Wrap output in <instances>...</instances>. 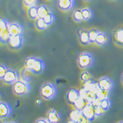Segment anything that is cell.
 <instances>
[{"label": "cell", "instance_id": "cell-15", "mask_svg": "<svg viewBox=\"0 0 123 123\" xmlns=\"http://www.w3.org/2000/svg\"><path fill=\"white\" fill-rule=\"evenodd\" d=\"M79 41L83 46H87L90 43L89 36V31L84 28H80L78 30Z\"/></svg>", "mask_w": 123, "mask_h": 123}, {"label": "cell", "instance_id": "cell-37", "mask_svg": "<svg viewBox=\"0 0 123 123\" xmlns=\"http://www.w3.org/2000/svg\"><path fill=\"white\" fill-rule=\"evenodd\" d=\"M9 123H18V122H16V121H10L9 122Z\"/></svg>", "mask_w": 123, "mask_h": 123}, {"label": "cell", "instance_id": "cell-19", "mask_svg": "<svg viewBox=\"0 0 123 123\" xmlns=\"http://www.w3.org/2000/svg\"><path fill=\"white\" fill-rule=\"evenodd\" d=\"M114 40L116 44L123 46V28L117 29L114 33Z\"/></svg>", "mask_w": 123, "mask_h": 123}, {"label": "cell", "instance_id": "cell-24", "mask_svg": "<svg viewBox=\"0 0 123 123\" xmlns=\"http://www.w3.org/2000/svg\"><path fill=\"white\" fill-rule=\"evenodd\" d=\"M100 106L103 108L105 111H106L111 108L112 106V102L110 98L101 99L100 101Z\"/></svg>", "mask_w": 123, "mask_h": 123}, {"label": "cell", "instance_id": "cell-33", "mask_svg": "<svg viewBox=\"0 0 123 123\" xmlns=\"http://www.w3.org/2000/svg\"><path fill=\"white\" fill-rule=\"evenodd\" d=\"M33 123H49V121L47 120L46 118H44V117H41L39 119H37L36 121L34 122Z\"/></svg>", "mask_w": 123, "mask_h": 123}, {"label": "cell", "instance_id": "cell-12", "mask_svg": "<svg viewBox=\"0 0 123 123\" xmlns=\"http://www.w3.org/2000/svg\"><path fill=\"white\" fill-rule=\"evenodd\" d=\"M66 97L69 104L74 105L81 98V92L76 89L71 88L68 91Z\"/></svg>", "mask_w": 123, "mask_h": 123}, {"label": "cell", "instance_id": "cell-8", "mask_svg": "<svg viewBox=\"0 0 123 123\" xmlns=\"http://www.w3.org/2000/svg\"><path fill=\"white\" fill-rule=\"evenodd\" d=\"M12 114V108L8 102L1 101L0 102V118L1 120L7 119Z\"/></svg>", "mask_w": 123, "mask_h": 123}, {"label": "cell", "instance_id": "cell-10", "mask_svg": "<svg viewBox=\"0 0 123 123\" xmlns=\"http://www.w3.org/2000/svg\"><path fill=\"white\" fill-rule=\"evenodd\" d=\"M46 119L49 123H61L62 121V116L59 111L55 108H52L47 113Z\"/></svg>", "mask_w": 123, "mask_h": 123}, {"label": "cell", "instance_id": "cell-38", "mask_svg": "<svg viewBox=\"0 0 123 123\" xmlns=\"http://www.w3.org/2000/svg\"><path fill=\"white\" fill-rule=\"evenodd\" d=\"M1 123H9V122L7 121H1Z\"/></svg>", "mask_w": 123, "mask_h": 123}, {"label": "cell", "instance_id": "cell-5", "mask_svg": "<svg viewBox=\"0 0 123 123\" xmlns=\"http://www.w3.org/2000/svg\"><path fill=\"white\" fill-rule=\"evenodd\" d=\"M9 21L7 18H0V41L2 44H8L11 38L9 31Z\"/></svg>", "mask_w": 123, "mask_h": 123}, {"label": "cell", "instance_id": "cell-36", "mask_svg": "<svg viewBox=\"0 0 123 123\" xmlns=\"http://www.w3.org/2000/svg\"><path fill=\"white\" fill-rule=\"evenodd\" d=\"M121 81L122 84H123V73H122L121 76Z\"/></svg>", "mask_w": 123, "mask_h": 123}, {"label": "cell", "instance_id": "cell-16", "mask_svg": "<svg viewBox=\"0 0 123 123\" xmlns=\"http://www.w3.org/2000/svg\"><path fill=\"white\" fill-rule=\"evenodd\" d=\"M83 115L90 121H93L96 118L94 111V106L92 103H89L82 111Z\"/></svg>", "mask_w": 123, "mask_h": 123}, {"label": "cell", "instance_id": "cell-26", "mask_svg": "<svg viewBox=\"0 0 123 123\" xmlns=\"http://www.w3.org/2000/svg\"><path fill=\"white\" fill-rule=\"evenodd\" d=\"M100 32V31L98 29L96 28H92L89 30V40L90 43L94 44L95 43L96 38L97 37L98 33Z\"/></svg>", "mask_w": 123, "mask_h": 123}, {"label": "cell", "instance_id": "cell-25", "mask_svg": "<svg viewBox=\"0 0 123 123\" xmlns=\"http://www.w3.org/2000/svg\"><path fill=\"white\" fill-rule=\"evenodd\" d=\"M28 15L29 18L31 20H37L39 18L38 12V6H34L28 8Z\"/></svg>", "mask_w": 123, "mask_h": 123}, {"label": "cell", "instance_id": "cell-13", "mask_svg": "<svg viewBox=\"0 0 123 123\" xmlns=\"http://www.w3.org/2000/svg\"><path fill=\"white\" fill-rule=\"evenodd\" d=\"M75 6V0H57L58 8L62 11L68 12Z\"/></svg>", "mask_w": 123, "mask_h": 123}, {"label": "cell", "instance_id": "cell-6", "mask_svg": "<svg viewBox=\"0 0 123 123\" xmlns=\"http://www.w3.org/2000/svg\"><path fill=\"white\" fill-rule=\"evenodd\" d=\"M20 80V75L18 70L10 68L3 79V82L7 85H12L13 84Z\"/></svg>", "mask_w": 123, "mask_h": 123}, {"label": "cell", "instance_id": "cell-27", "mask_svg": "<svg viewBox=\"0 0 123 123\" xmlns=\"http://www.w3.org/2000/svg\"><path fill=\"white\" fill-rule=\"evenodd\" d=\"M89 104V103H87L86 102L84 101V100L82 99L81 97V98L74 104V106H75L76 110H80L82 111L84 110V108L88 105Z\"/></svg>", "mask_w": 123, "mask_h": 123}, {"label": "cell", "instance_id": "cell-28", "mask_svg": "<svg viewBox=\"0 0 123 123\" xmlns=\"http://www.w3.org/2000/svg\"><path fill=\"white\" fill-rule=\"evenodd\" d=\"M9 68H10L9 67V66L5 64L4 63H1V64H0V80L1 81L4 78V76L7 73V70Z\"/></svg>", "mask_w": 123, "mask_h": 123}, {"label": "cell", "instance_id": "cell-11", "mask_svg": "<svg viewBox=\"0 0 123 123\" xmlns=\"http://www.w3.org/2000/svg\"><path fill=\"white\" fill-rule=\"evenodd\" d=\"M24 42H25V39L23 35H18V36L11 37L8 43V45L9 48L11 49L18 50L22 48Z\"/></svg>", "mask_w": 123, "mask_h": 123}, {"label": "cell", "instance_id": "cell-21", "mask_svg": "<svg viewBox=\"0 0 123 123\" xmlns=\"http://www.w3.org/2000/svg\"><path fill=\"white\" fill-rule=\"evenodd\" d=\"M83 114L81 111L78 110H73L70 114V119L73 121H75L76 123H79L81 120V117H83Z\"/></svg>", "mask_w": 123, "mask_h": 123}, {"label": "cell", "instance_id": "cell-32", "mask_svg": "<svg viewBox=\"0 0 123 123\" xmlns=\"http://www.w3.org/2000/svg\"><path fill=\"white\" fill-rule=\"evenodd\" d=\"M111 92L110 91H106L105 90H102L100 89L99 92H98V97L101 99H104V98H109Z\"/></svg>", "mask_w": 123, "mask_h": 123}, {"label": "cell", "instance_id": "cell-3", "mask_svg": "<svg viewBox=\"0 0 123 123\" xmlns=\"http://www.w3.org/2000/svg\"><path fill=\"white\" fill-rule=\"evenodd\" d=\"M77 63L80 68L83 70L91 68L95 63L94 55L89 52H82L77 57Z\"/></svg>", "mask_w": 123, "mask_h": 123}, {"label": "cell", "instance_id": "cell-35", "mask_svg": "<svg viewBox=\"0 0 123 123\" xmlns=\"http://www.w3.org/2000/svg\"><path fill=\"white\" fill-rule=\"evenodd\" d=\"M66 123H76V122L75 121H73L72 120H70V119H69V121H68Z\"/></svg>", "mask_w": 123, "mask_h": 123}, {"label": "cell", "instance_id": "cell-41", "mask_svg": "<svg viewBox=\"0 0 123 123\" xmlns=\"http://www.w3.org/2000/svg\"><path fill=\"white\" fill-rule=\"evenodd\" d=\"M110 1H116V0H110Z\"/></svg>", "mask_w": 123, "mask_h": 123}, {"label": "cell", "instance_id": "cell-18", "mask_svg": "<svg viewBox=\"0 0 123 123\" xmlns=\"http://www.w3.org/2000/svg\"><path fill=\"white\" fill-rule=\"evenodd\" d=\"M81 11H82L84 21H90L93 19L94 17V11L91 7H84L81 9Z\"/></svg>", "mask_w": 123, "mask_h": 123}, {"label": "cell", "instance_id": "cell-2", "mask_svg": "<svg viewBox=\"0 0 123 123\" xmlns=\"http://www.w3.org/2000/svg\"><path fill=\"white\" fill-rule=\"evenodd\" d=\"M57 94V87L54 83L50 81L44 82L39 88V94L41 97L46 100L54 99Z\"/></svg>", "mask_w": 123, "mask_h": 123}, {"label": "cell", "instance_id": "cell-4", "mask_svg": "<svg viewBox=\"0 0 123 123\" xmlns=\"http://www.w3.org/2000/svg\"><path fill=\"white\" fill-rule=\"evenodd\" d=\"M13 93L18 97H25L31 91V85L27 81L18 80L12 85Z\"/></svg>", "mask_w": 123, "mask_h": 123}, {"label": "cell", "instance_id": "cell-1", "mask_svg": "<svg viewBox=\"0 0 123 123\" xmlns=\"http://www.w3.org/2000/svg\"><path fill=\"white\" fill-rule=\"evenodd\" d=\"M24 66L28 71L33 74H42L46 70V63L43 59L37 56H29L24 60Z\"/></svg>", "mask_w": 123, "mask_h": 123}, {"label": "cell", "instance_id": "cell-31", "mask_svg": "<svg viewBox=\"0 0 123 123\" xmlns=\"http://www.w3.org/2000/svg\"><path fill=\"white\" fill-rule=\"evenodd\" d=\"M44 19V20L46 21V22L47 23L49 26H50V25H52L53 23H54V22L55 21V16L54 14V13H51V14H49L47 16L43 18Z\"/></svg>", "mask_w": 123, "mask_h": 123}, {"label": "cell", "instance_id": "cell-22", "mask_svg": "<svg viewBox=\"0 0 123 123\" xmlns=\"http://www.w3.org/2000/svg\"><path fill=\"white\" fill-rule=\"evenodd\" d=\"M72 16H73V20L76 22L80 23L81 22L84 21L81 9H74V11L73 12Z\"/></svg>", "mask_w": 123, "mask_h": 123}, {"label": "cell", "instance_id": "cell-9", "mask_svg": "<svg viewBox=\"0 0 123 123\" xmlns=\"http://www.w3.org/2000/svg\"><path fill=\"white\" fill-rule=\"evenodd\" d=\"M9 31L11 37L23 35L24 33V28L21 24L17 22H10L9 25Z\"/></svg>", "mask_w": 123, "mask_h": 123}, {"label": "cell", "instance_id": "cell-39", "mask_svg": "<svg viewBox=\"0 0 123 123\" xmlns=\"http://www.w3.org/2000/svg\"><path fill=\"white\" fill-rule=\"evenodd\" d=\"M83 1H84L89 2V1H92V0H83Z\"/></svg>", "mask_w": 123, "mask_h": 123}, {"label": "cell", "instance_id": "cell-20", "mask_svg": "<svg viewBox=\"0 0 123 123\" xmlns=\"http://www.w3.org/2000/svg\"><path fill=\"white\" fill-rule=\"evenodd\" d=\"M35 27L38 31H44L48 28L49 25L47 24L43 18H39L35 20Z\"/></svg>", "mask_w": 123, "mask_h": 123}, {"label": "cell", "instance_id": "cell-40", "mask_svg": "<svg viewBox=\"0 0 123 123\" xmlns=\"http://www.w3.org/2000/svg\"><path fill=\"white\" fill-rule=\"evenodd\" d=\"M123 123V121H119L117 122V123Z\"/></svg>", "mask_w": 123, "mask_h": 123}, {"label": "cell", "instance_id": "cell-23", "mask_svg": "<svg viewBox=\"0 0 123 123\" xmlns=\"http://www.w3.org/2000/svg\"><path fill=\"white\" fill-rule=\"evenodd\" d=\"M93 79V74L91 71H84L80 74V80L83 83H87Z\"/></svg>", "mask_w": 123, "mask_h": 123}, {"label": "cell", "instance_id": "cell-30", "mask_svg": "<svg viewBox=\"0 0 123 123\" xmlns=\"http://www.w3.org/2000/svg\"><path fill=\"white\" fill-rule=\"evenodd\" d=\"M39 1V0H23L24 5L28 8L34 7V6H37Z\"/></svg>", "mask_w": 123, "mask_h": 123}, {"label": "cell", "instance_id": "cell-17", "mask_svg": "<svg viewBox=\"0 0 123 123\" xmlns=\"http://www.w3.org/2000/svg\"><path fill=\"white\" fill-rule=\"evenodd\" d=\"M38 16L40 18H44L46 16L53 12L52 9L47 4H41L38 6Z\"/></svg>", "mask_w": 123, "mask_h": 123}, {"label": "cell", "instance_id": "cell-7", "mask_svg": "<svg viewBox=\"0 0 123 123\" xmlns=\"http://www.w3.org/2000/svg\"><path fill=\"white\" fill-rule=\"evenodd\" d=\"M98 86L100 89L111 92L115 87V82L111 78L105 76L98 80Z\"/></svg>", "mask_w": 123, "mask_h": 123}, {"label": "cell", "instance_id": "cell-34", "mask_svg": "<svg viewBox=\"0 0 123 123\" xmlns=\"http://www.w3.org/2000/svg\"><path fill=\"white\" fill-rule=\"evenodd\" d=\"M91 123V121H90L87 118H86V117L83 115V117H81V120L80 121V122H79L78 123Z\"/></svg>", "mask_w": 123, "mask_h": 123}, {"label": "cell", "instance_id": "cell-29", "mask_svg": "<svg viewBox=\"0 0 123 123\" xmlns=\"http://www.w3.org/2000/svg\"><path fill=\"white\" fill-rule=\"evenodd\" d=\"M92 104L94 105V111H95V115L96 117L102 116V115L105 113V112H106L103 110V108L100 106V105H95L93 103H92Z\"/></svg>", "mask_w": 123, "mask_h": 123}, {"label": "cell", "instance_id": "cell-14", "mask_svg": "<svg viewBox=\"0 0 123 123\" xmlns=\"http://www.w3.org/2000/svg\"><path fill=\"white\" fill-rule=\"evenodd\" d=\"M110 41V37L106 33L100 31L95 40V44L98 46H105L108 44Z\"/></svg>", "mask_w": 123, "mask_h": 123}]
</instances>
